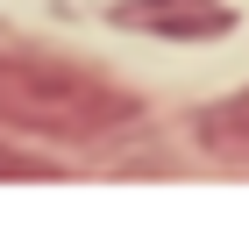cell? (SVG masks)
Returning <instances> with one entry per match:
<instances>
[{
    "instance_id": "2",
    "label": "cell",
    "mask_w": 249,
    "mask_h": 235,
    "mask_svg": "<svg viewBox=\"0 0 249 235\" xmlns=\"http://www.w3.org/2000/svg\"><path fill=\"white\" fill-rule=\"evenodd\" d=\"M114 21H121V29H142V36L192 43V36H228V29H235V7H228V0H121Z\"/></svg>"
},
{
    "instance_id": "4",
    "label": "cell",
    "mask_w": 249,
    "mask_h": 235,
    "mask_svg": "<svg viewBox=\"0 0 249 235\" xmlns=\"http://www.w3.org/2000/svg\"><path fill=\"white\" fill-rule=\"evenodd\" d=\"M0 178H57L43 157H21V150H0Z\"/></svg>"
},
{
    "instance_id": "1",
    "label": "cell",
    "mask_w": 249,
    "mask_h": 235,
    "mask_svg": "<svg viewBox=\"0 0 249 235\" xmlns=\"http://www.w3.org/2000/svg\"><path fill=\"white\" fill-rule=\"evenodd\" d=\"M0 121L21 136H57V143H93L121 121H135V93L86 64L43 57V50H0Z\"/></svg>"
},
{
    "instance_id": "3",
    "label": "cell",
    "mask_w": 249,
    "mask_h": 235,
    "mask_svg": "<svg viewBox=\"0 0 249 235\" xmlns=\"http://www.w3.org/2000/svg\"><path fill=\"white\" fill-rule=\"evenodd\" d=\"M199 143H207V150L221 157V164H249V100L199 114Z\"/></svg>"
}]
</instances>
